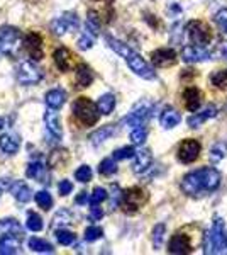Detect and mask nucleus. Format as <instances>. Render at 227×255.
<instances>
[{"label": "nucleus", "mask_w": 227, "mask_h": 255, "mask_svg": "<svg viewBox=\"0 0 227 255\" xmlns=\"http://www.w3.org/2000/svg\"><path fill=\"white\" fill-rule=\"evenodd\" d=\"M221 186V174L212 167L199 168L183 177L180 187L190 197L202 196L204 192H214Z\"/></svg>", "instance_id": "obj_1"}, {"label": "nucleus", "mask_w": 227, "mask_h": 255, "mask_svg": "<svg viewBox=\"0 0 227 255\" xmlns=\"http://www.w3.org/2000/svg\"><path fill=\"white\" fill-rule=\"evenodd\" d=\"M107 43H109V46L112 48L117 55H121L122 58L126 60V63L129 65V68L133 70L136 75L143 77V79H146V80L156 79V73H154V70L151 68V65L148 63L139 53H136L129 44L122 43V41H117L114 38H107Z\"/></svg>", "instance_id": "obj_2"}, {"label": "nucleus", "mask_w": 227, "mask_h": 255, "mask_svg": "<svg viewBox=\"0 0 227 255\" xmlns=\"http://www.w3.org/2000/svg\"><path fill=\"white\" fill-rule=\"evenodd\" d=\"M226 252V226L221 218H217L204 235V254H222Z\"/></svg>", "instance_id": "obj_3"}, {"label": "nucleus", "mask_w": 227, "mask_h": 255, "mask_svg": "<svg viewBox=\"0 0 227 255\" xmlns=\"http://www.w3.org/2000/svg\"><path fill=\"white\" fill-rule=\"evenodd\" d=\"M73 116H75L78 121L83 126H93L95 123L100 118V111H98V106L92 102L86 97H78L72 106Z\"/></svg>", "instance_id": "obj_4"}, {"label": "nucleus", "mask_w": 227, "mask_h": 255, "mask_svg": "<svg viewBox=\"0 0 227 255\" xmlns=\"http://www.w3.org/2000/svg\"><path fill=\"white\" fill-rule=\"evenodd\" d=\"M190 226L187 230H180L171 237L170 245H168V252L170 254H192L195 250V242L193 235H190Z\"/></svg>", "instance_id": "obj_5"}, {"label": "nucleus", "mask_w": 227, "mask_h": 255, "mask_svg": "<svg viewBox=\"0 0 227 255\" xmlns=\"http://www.w3.org/2000/svg\"><path fill=\"white\" fill-rule=\"evenodd\" d=\"M188 31V38L195 46H207V44L212 41V32H210L209 26L202 20H192L187 26Z\"/></svg>", "instance_id": "obj_6"}, {"label": "nucleus", "mask_w": 227, "mask_h": 255, "mask_svg": "<svg viewBox=\"0 0 227 255\" xmlns=\"http://www.w3.org/2000/svg\"><path fill=\"white\" fill-rule=\"evenodd\" d=\"M146 201L148 194L141 187H131L122 194V206L126 213H136L139 208L146 204Z\"/></svg>", "instance_id": "obj_7"}, {"label": "nucleus", "mask_w": 227, "mask_h": 255, "mask_svg": "<svg viewBox=\"0 0 227 255\" xmlns=\"http://www.w3.org/2000/svg\"><path fill=\"white\" fill-rule=\"evenodd\" d=\"M15 77H17V80L22 85H36L43 79V73H41V70L36 67V65H32L31 61H22L17 67Z\"/></svg>", "instance_id": "obj_8"}, {"label": "nucleus", "mask_w": 227, "mask_h": 255, "mask_svg": "<svg viewBox=\"0 0 227 255\" xmlns=\"http://www.w3.org/2000/svg\"><path fill=\"white\" fill-rule=\"evenodd\" d=\"M200 143L197 139H185L178 146V160L181 163H192L199 158L200 155Z\"/></svg>", "instance_id": "obj_9"}, {"label": "nucleus", "mask_w": 227, "mask_h": 255, "mask_svg": "<svg viewBox=\"0 0 227 255\" xmlns=\"http://www.w3.org/2000/svg\"><path fill=\"white\" fill-rule=\"evenodd\" d=\"M151 61L154 67L166 68L176 63V51L171 48H159L151 53Z\"/></svg>", "instance_id": "obj_10"}, {"label": "nucleus", "mask_w": 227, "mask_h": 255, "mask_svg": "<svg viewBox=\"0 0 227 255\" xmlns=\"http://www.w3.org/2000/svg\"><path fill=\"white\" fill-rule=\"evenodd\" d=\"M78 27V17L75 14H65L63 17H58L53 20L51 31L56 36H63L67 31H75Z\"/></svg>", "instance_id": "obj_11"}, {"label": "nucleus", "mask_w": 227, "mask_h": 255, "mask_svg": "<svg viewBox=\"0 0 227 255\" xmlns=\"http://www.w3.org/2000/svg\"><path fill=\"white\" fill-rule=\"evenodd\" d=\"M19 39V31L15 27H0V53H10Z\"/></svg>", "instance_id": "obj_12"}, {"label": "nucleus", "mask_w": 227, "mask_h": 255, "mask_svg": "<svg viewBox=\"0 0 227 255\" xmlns=\"http://www.w3.org/2000/svg\"><path fill=\"white\" fill-rule=\"evenodd\" d=\"M210 53L205 49L204 46H185L183 51H181V60L185 63H199V61H205L210 60Z\"/></svg>", "instance_id": "obj_13"}, {"label": "nucleus", "mask_w": 227, "mask_h": 255, "mask_svg": "<svg viewBox=\"0 0 227 255\" xmlns=\"http://www.w3.org/2000/svg\"><path fill=\"white\" fill-rule=\"evenodd\" d=\"M24 48L27 49L29 56H31L32 60H41L44 56L43 53V41L36 32H31V34L26 36V39H24Z\"/></svg>", "instance_id": "obj_14"}, {"label": "nucleus", "mask_w": 227, "mask_h": 255, "mask_svg": "<svg viewBox=\"0 0 227 255\" xmlns=\"http://www.w3.org/2000/svg\"><path fill=\"white\" fill-rule=\"evenodd\" d=\"M53 58H55L56 67L60 68L61 72H70V70L73 68V60H75V56H73V53L70 51L68 48H65V46L58 48L55 51V55H53Z\"/></svg>", "instance_id": "obj_15"}, {"label": "nucleus", "mask_w": 227, "mask_h": 255, "mask_svg": "<svg viewBox=\"0 0 227 255\" xmlns=\"http://www.w3.org/2000/svg\"><path fill=\"white\" fill-rule=\"evenodd\" d=\"M150 118V106L148 104H139L133 113L129 114L124 121H126L127 126H133V128H139V126H144L146 119Z\"/></svg>", "instance_id": "obj_16"}, {"label": "nucleus", "mask_w": 227, "mask_h": 255, "mask_svg": "<svg viewBox=\"0 0 227 255\" xmlns=\"http://www.w3.org/2000/svg\"><path fill=\"white\" fill-rule=\"evenodd\" d=\"M152 162V155L148 148H143V150H138L134 155V162H133V170L134 174H143L150 168Z\"/></svg>", "instance_id": "obj_17"}, {"label": "nucleus", "mask_w": 227, "mask_h": 255, "mask_svg": "<svg viewBox=\"0 0 227 255\" xmlns=\"http://www.w3.org/2000/svg\"><path fill=\"white\" fill-rule=\"evenodd\" d=\"M183 102H185V108H187L190 113H195V111L200 108L202 92L197 87L185 89L183 90Z\"/></svg>", "instance_id": "obj_18"}, {"label": "nucleus", "mask_w": 227, "mask_h": 255, "mask_svg": "<svg viewBox=\"0 0 227 255\" xmlns=\"http://www.w3.org/2000/svg\"><path fill=\"white\" fill-rule=\"evenodd\" d=\"M44 123H46L48 131L55 138L60 139L61 136H63V131H61V123H60V116H58L55 111H48V113H44Z\"/></svg>", "instance_id": "obj_19"}, {"label": "nucleus", "mask_w": 227, "mask_h": 255, "mask_svg": "<svg viewBox=\"0 0 227 255\" xmlns=\"http://www.w3.org/2000/svg\"><path fill=\"white\" fill-rule=\"evenodd\" d=\"M20 244L15 235H3L0 238V255H12L17 254Z\"/></svg>", "instance_id": "obj_20"}, {"label": "nucleus", "mask_w": 227, "mask_h": 255, "mask_svg": "<svg viewBox=\"0 0 227 255\" xmlns=\"http://www.w3.org/2000/svg\"><path fill=\"white\" fill-rule=\"evenodd\" d=\"M20 146V139L15 134H3L0 136V150L7 155H15Z\"/></svg>", "instance_id": "obj_21"}, {"label": "nucleus", "mask_w": 227, "mask_h": 255, "mask_svg": "<svg viewBox=\"0 0 227 255\" xmlns=\"http://www.w3.org/2000/svg\"><path fill=\"white\" fill-rule=\"evenodd\" d=\"M75 80L78 87H88L93 82V72L90 70V67H86L85 63L78 65L76 72H75Z\"/></svg>", "instance_id": "obj_22"}, {"label": "nucleus", "mask_w": 227, "mask_h": 255, "mask_svg": "<svg viewBox=\"0 0 227 255\" xmlns=\"http://www.w3.org/2000/svg\"><path fill=\"white\" fill-rule=\"evenodd\" d=\"M180 121H181V116L175 109H164L163 113H161L159 123L164 129H171V128H175Z\"/></svg>", "instance_id": "obj_23"}, {"label": "nucleus", "mask_w": 227, "mask_h": 255, "mask_svg": "<svg viewBox=\"0 0 227 255\" xmlns=\"http://www.w3.org/2000/svg\"><path fill=\"white\" fill-rule=\"evenodd\" d=\"M216 114H217V108H216V106H209V108L205 109V111H202V113H199V114H195V116L190 118L188 119V125H190V128H199V126L204 125L207 119L216 116Z\"/></svg>", "instance_id": "obj_24"}, {"label": "nucleus", "mask_w": 227, "mask_h": 255, "mask_svg": "<svg viewBox=\"0 0 227 255\" xmlns=\"http://www.w3.org/2000/svg\"><path fill=\"white\" fill-rule=\"evenodd\" d=\"M10 192L14 194V197L19 201V203H27V201L32 197V191L24 182H14L10 186Z\"/></svg>", "instance_id": "obj_25"}, {"label": "nucleus", "mask_w": 227, "mask_h": 255, "mask_svg": "<svg viewBox=\"0 0 227 255\" xmlns=\"http://www.w3.org/2000/svg\"><path fill=\"white\" fill-rule=\"evenodd\" d=\"M115 131H117V129H115L114 125L104 126V128H100V129L95 131V133L90 134V141H92L93 145H100V143H104L105 139H109L110 136H114Z\"/></svg>", "instance_id": "obj_26"}, {"label": "nucleus", "mask_w": 227, "mask_h": 255, "mask_svg": "<svg viewBox=\"0 0 227 255\" xmlns=\"http://www.w3.org/2000/svg\"><path fill=\"white\" fill-rule=\"evenodd\" d=\"M65 99H67V96H65L63 90H60V89L49 90L46 94V104L49 109H60V108H63Z\"/></svg>", "instance_id": "obj_27"}, {"label": "nucleus", "mask_w": 227, "mask_h": 255, "mask_svg": "<svg viewBox=\"0 0 227 255\" xmlns=\"http://www.w3.org/2000/svg\"><path fill=\"white\" fill-rule=\"evenodd\" d=\"M0 233H2V235H15V237L19 235L20 237L22 235V228H20V225L15 220L7 218V220L0 221Z\"/></svg>", "instance_id": "obj_28"}, {"label": "nucleus", "mask_w": 227, "mask_h": 255, "mask_svg": "<svg viewBox=\"0 0 227 255\" xmlns=\"http://www.w3.org/2000/svg\"><path fill=\"white\" fill-rule=\"evenodd\" d=\"M29 249L34 250V252H39V254H53L55 249L49 242L43 240V238H31L29 240Z\"/></svg>", "instance_id": "obj_29"}, {"label": "nucleus", "mask_w": 227, "mask_h": 255, "mask_svg": "<svg viewBox=\"0 0 227 255\" xmlns=\"http://www.w3.org/2000/svg\"><path fill=\"white\" fill-rule=\"evenodd\" d=\"M98 106V111H100V114H110L115 108V97L112 96V94H105V96H102L100 99H98L97 102Z\"/></svg>", "instance_id": "obj_30"}, {"label": "nucleus", "mask_w": 227, "mask_h": 255, "mask_svg": "<svg viewBox=\"0 0 227 255\" xmlns=\"http://www.w3.org/2000/svg\"><path fill=\"white\" fill-rule=\"evenodd\" d=\"M226 155H227V143L226 141H217L216 145L210 148L209 158H210V162H212V163H217V162H221Z\"/></svg>", "instance_id": "obj_31"}, {"label": "nucleus", "mask_w": 227, "mask_h": 255, "mask_svg": "<svg viewBox=\"0 0 227 255\" xmlns=\"http://www.w3.org/2000/svg\"><path fill=\"white\" fill-rule=\"evenodd\" d=\"M68 162V151L67 150H53L49 155L48 163L51 167H65V163Z\"/></svg>", "instance_id": "obj_32"}, {"label": "nucleus", "mask_w": 227, "mask_h": 255, "mask_svg": "<svg viewBox=\"0 0 227 255\" xmlns=\"http://www.w3.org/2000/svg\"><path fill=\"white\" fill-rule=\"evenodd\" d=\"M34 199H36V203H38V206L41 209H44V211L51 209V206H53V197L48 191H39L38 194L34 196Z\"/></svg>", "instance_id": "obj_33"}, {"label": "nucleus", "mask_w": 227, "mask_h": 255, "mask_svg": "<svg viewBox=\"0 0 227 255\" xmlns=\"http://www.w3.org/2000/svg\"><path fill=\"white\" fill-rule=\"evenodd\" d=\"M117 172V163H115V158H105L100 162L98 165V174L102 175H112Z\"/></svg>", "instance_id": "obj_34"}, {"label": "nucleus", "mask_w": 227, "mask_h": 255, "mask_svg": "<svg viewBox=\"0 0 227 255\" xmlns=\"http://www.w3.org/2000/svg\"><path fill=\"white\" fill-rule=\"evenodd\" d=\"M210 82L219 89L227 87V70H219V72L212 73V75H210Z\"/></svg>", "instance_id": "obj_35"}, {"label": "nucleus", "mask_w": 227, "mask_h": 255, "mask_svg": "<svg viewBox=\"0 0 227 255\" xmlns=\"http://www.w3.org/2000/svg\"><path fill=\"white\" fill-rule=\"evenodd\" d=\"M43 172H44L43 163L32 162V163H29V165H27L26 175L29 177V179H41V177H43Z\"/></svg>", "instance_id": "obj_36"}, {"label": "nucleus", "mask_w": 227, "mask_h": 255, "mask_svg": "<svg viewBox=\"0 0 227 255\" xmlns=\"http://www.w3.org/2000/svg\"><path fill=\"white\" fill-rule=\"evenodd\" d=\"M105 199H107V191H105V189L104 187H95L92 196H90V199H88V203H90V206H98V204H100L102 201H105Z\"/></svg>", "instance_id": "obj_37"}, {"label": "nucleus", "mask_w": 227, "mask_h": 255, "mask_svg": "<svg viewBox=\"0 0 227 255\" xmlns=\"http://www.w3.org/2000/svg\"><path fill=\"white\" fill-rule=\"evenodd\" d=\"M26 226L31 232H41L43 230V220H41L39 215H36V213H31V215L27 216V221H26Z\"/></svg>", "instance_id": "obj_38"}, {"label": "nucleus", "mask_w": 227, "mask_h": 255, "mask_svg": "<svg viewBox=\"0 0 227 255\" xmlns=\"http://www.w3.org/2000/svg\"><path fill=\"white\" fill-rule=\"evenodd\" d=\"M86 27L92 34H98V29H100V19L97 17V14L92 10L88 12V17H86Z\"/></svg>", "instance_id": "obj_39"}, {"label": "nucleus", "mask_w": 227, "mask_h": 255, "mask_svg": "<svg viewBox=\"0 0 227 255\" xmlns=\"http://www.w3.org/2000/svg\"><path fill=\"white\" fill-rule=\"evenodd\" d=\"M146 136H148V133L143 126L134 128V129L131 131V141H133V145H143Z\"/></svg>", "instance_id": "obj_40"}, {"label": "nucleus", "mask_w": 227, "mask_h": 255, "mask_svg": "<svg viewBox=\"0 0 227 255\" xmlns=\"http://www.w3.org/2000/svg\"><path fill=\"white\" fill-rule=\"evenodd\" d=\"M75 179L78 180V182H88L90 179H92V168H90L88 165H81L76 168L75 172Z\"/></svg>", "instance_id": "obj_41"}, {"label": "nucleus", "mask_w": 227, "mask_h": 255, "mask_svg": "<svg viewBox=\"0 0 227 255\" xmlns=\"http://www.w3.org/2000/svg\"><path fill=\"white\" fill-rule=\"evenodd\" d=\"M163 238H164V225H156L154 230H152V244H154L156 249H159L161 244H163Z\"/></svg>", "instance_id": "obj_42"}, {"label": "nucleus", "mask_w": 227, "mask_h": 255, "mask_svg": "<svg viewBox=\"0 0 227 255\" xmlns=\"http://www.w3.org/2000/svg\"><path fill=\"white\" fill-rule=\"evenodd\" d=\"M56 240L60 242L61 245H70L75 242V235L72 232H67V230H58L56 232Z\"/></svg>", "instance_id": "obj_43"}, {"label": "nucleus", "mask_w": 227, "mask_h": 255, "mask_svg": "<svg viewBox=\"0 0 227 255\" xmlns=\"http://www.w3.org/2000/svg\"><path fill=\"white\" fill-rule=\"evenodd\" d=\"M134 155H136V151H134L133 146H122V148H119V150L114 151L115 160H126V158L134 157Z\"/></svg>", "instance_id": "obj_44"}, {"label": "nucleus", "mask_w": 227, "mask_h": 255, "mask_svg": "<svg viewBox=\"0 0 227 255\" xmlns=\"http://www.w3.org/2000/svg\"><path fill=\"white\" fill-rule=\"evenodd\" d=\"M102 235H104V232H102V228H98V226H88V228L85 230L86 242H95V240H98V238H102Z\"/></svg>", "instance_id": "obj_45"}, {"label": "nucleus", "mask_w": 227, "mask_h": 255, "mask_svg": "<svg viewBox=\"0 0 227 255\" xmlns=\"http://www.w3.org/2000/svg\"><path fill=\"white\" fill-rule=\"evenodd\" d=\"M68 223H72V215L67 211V209H63V211H60L58 215L55 216V226L58 225H68Z\"/></svg>", "instance_id": "obj_46"}, {"label": "nucleus", "mask_w": 227, "mask_h": 255, "mask_svg": "<svg viewBox=\"0 0 227 255\" xmlns=\"http://www.w3.org/2000/svg\"><path fill=\"white\" fill-rule=\"evenodd\" d=\"M214 20H216V24L219 27H221L222 31L227 27V9H222V10H219L217 14H216V17H214Z\"/></svg>", "instance_id": "obj_47"}, {"label": "nucleus", "mask_w": 227, "mask_h": 255, "mask_svg": "<svg viewBox=\"0 0 227 255\" xmlns=\"http://www.w3.org/2000/svg\"><path fill=\"white\" fill-rule=\"evenodd\" d=\"M93 46V38L90 34H83L78 39V48L80 49H90Z\"/></svg>", "instance_id": "obj_48"}, {"label": "nucleus", "mask_w": 227, "mask_h": 255, "mask_svg": "<svg viewBox=\"0 0 227 255\" xmlns=\"http://www.w3.org/2000/svg\"><path fill=\"white\" fill-rule=\"evenodd\" d=\"M72 191H73V184L70 182V180H61L60 186H58V192H60L61 196H68Z\"/></svg>", "instance_id": "obj_49"}, {"label": "nucleus", "mask_w": 227, "mask_h": 255, "mask_svg": "<svg viewBox=\"0 0 227 255\" xmlns=\"http://www.w3.org/2000/svg\"><path fill=\"white\" fill-rule=\"evenodd\" d=\"M102 216H104V211H102L100 208H97V206H92V211H90V220L97 221V220H100Z\"/></svg>", "instance_id": "obj_50"}, {"label": "nucleus", "mask_w": 227, "mask_h": 255, "mask_svg": "<svg viewBox=\"0 0 227 255\" xmlns=\"http://www.w3.org/2000/svg\"><path fill=\"white\" fill-rule=\"evenodd\" d=\"M88 199H90V197L86 196V192H81V194L76 197V203H78V204H83V203H86Z\"/></svg>", "instance_id": "obj_51"}, {"label": "nucleus", "mask_w": 227, "mask_h": 255, "mask_svg": "<svg viewBox=\"0 0 227 255\" xmlns=\"http://www.w3.org/2000/svg\"><path fill=\"white\" fill-rule=\"evenodd\" d=\"M219 53H221L222 58H227V43H222L221 46H219Z\"/></svg>", "instance_id": "obj_52"}, {"label": "nucleus", "mask_w": 227, "mask_h": 255, "mask_svg": "<svg viewBox=\"0 0 227 255\" xmlns=\"http://www.w3.org/2000/svg\"><path fill=\"white\" fill-rule=\"evenodd\" d=\"M2 128H3V119L0 118V129H2Z\"/></svg>", "instance_id": "obj_53"}, {"label": "nucleus", "mask_w": 227, "mask_h": 255, "mask_svg": "<svg viewBox=\"0 0 227 255\" xmlns=\"http://www.w3.org/2000/svg\"><path fill=\"white\" fill-rule=\"evenodd\" d=\"M226 252H227V230H226Z\"/></svg>", "instance_id": "obj_54"}, {"label": "nucleus", "mask_w": 227, "mask_h": 255, "mask_svg": "<svg viewBox=\"0 0 227 255\" xmlns=\"http://www.w3.org/2000/svg\"><path fill=\"white\" fill-rule=\"evenodd\" d=\"M224 34H227V27H226V29H224Z\"/></svg>", "instance_id": "obj_55"}, {"label": "nucleus", "mask_w": 227, "mask_h": 255, "mask_svg": "<svg viewBox=\"0 0 227 255\" xmlns=\"http://www.w3.org/2000/svg\"><path fill=\"white\" fill-rule=\"evenodd\" d=\"M0 194H2V191H0Z\"/></svg>", "instance_id": "obj_56"}]
</instances>
